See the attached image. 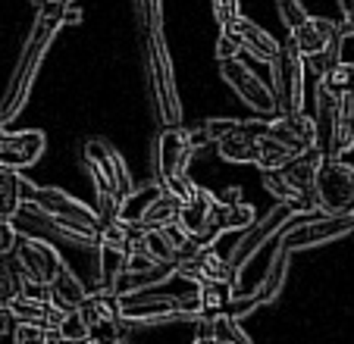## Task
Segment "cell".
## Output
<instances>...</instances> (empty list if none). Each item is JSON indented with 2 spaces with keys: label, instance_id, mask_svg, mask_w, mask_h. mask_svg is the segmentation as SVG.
<instances>
[{
  "label": "cell",
  "instance_id": "11",
  "mask_svg": "<svg viewBox=\"0 0 354 344\" xmlns=\"http://www.w3.org/2000/svg\"><path fill=\"white\" fill-rule=\"evenodd\" d=\"M292 213H301V210H295V207H288V204H276V210H270L257 225H248V232L241 235L239 241H235L232 254H229V269L239 276L241 266H245V260L254 257V254L263 247V241L273 238V235L279 232V225L286 222Z\"/></svg>",
  "mask_w": 354,
  "mask_h": 344
},
{
  "label": "cell",
  "instance_id": "36",
  "mask_svg": "<svg viewBox=\"0 0 354 344\" xmlns=\"http://www.w3.org/2000/svg\"><path fill=\"white\" fill-rule=\"evenodd\" d=\"M210 10H214V19L220 26H229L241 16V0H210Z\"/></svg>",
  "mask_w": 354,
  "mask_h": 344
},
{
  "label": "cell",
  "instance_id": "41",
  "mask_svg": "<svg viewBox=\"0 0 354 344\" xmlns=\"http://www.w3.org/2000/svg\"><path fill=\"white\" fill-rule=\"evenodd\" d=\"M82 19V10L75 3H63V26H75Z\"/></svg>",
  "mask_w": 354,
  "mask_h": 344
},
{
  "label": "cell",
  "instance_id": "12",
  "mask_svg": "<svg viewBox=\"0 0 354 344\" xmlns=\"http://www.w3.org/2000/svg\"><path fill=\"white\" fill-rule=\"evenodd\" d=\"M44 132L38 128H26V132H7L0 126V169H28L41 160L44 153Z\"/></svg>",
  "mask_w": 354,
  "mask_h": 344
},
{
  "label": "cell",
  "instance_id": "10",
  "mask_svg": "<svg viewBox=\"0 0 354 344\" xmlns=\"http://www.w3.org/2000/svg\"><path fill=\"white\" fill-rule=\"evenodd\" d=\"M220 75L229 82V88H232L248 106H254L257 116L267 120V116L276 113L273 91H270V88L254 75V69H248L239 57H232V60H220Z\"/></svg>",
  "mask_w": 354,
  "mask_h": 344
},
{
  "label": "cell",
  "instance_id": "33",
  "mask_svg": "<svg viewBox=\"0 0 354 344\" xmlns=\"http://www.w3.org/2000/svg\"><path fill=\"white\" fill-rule=\"evenodd\" d=\"M135 3V19H138L141 35L160 32L163 26V0H132Z\"/></svg>",
  "mask_w": 354,
  "mask_h": 344
},
{
  "label": "cell",
  "instance_id": "46",
  "mask_svg": "<svg viewBox=\"0 0 354 344\" xmlns=\"http://www.w3.org/2000/svg\"><path fill=\"white\" fill-rule=\"evenodd\" d=\"M351 235H354V229H351Z\"/></svg>",
  "mask_w": 354,
  "mask_h": 344
},
{
  "label": "cell",
  "instance_id": "30",
  "mask_svg": "<svg viewBox=\"0 0 354 344\" xmlns=\"http://www.w3.org/2000/svg\"><path fill=\"white\" fill-rule=\"evenodd\" d=\"M317 85H323L329 94H335V97H342L345 91H354V63H335L333 69H326V73L320 75V82Z\"/></svg>",
  "mask_w": 354,
  "mask_h": 344
},
{
  "label": "cell",
  "instance_id": "18",
  "mask_svg": "<svg viewBox=\"0 0 354 344\" xmlns=\"http://www.w3.org/2000/svg\"><path fill=\"white\" fill-rule=\"evenodd\" d=\"M176 272H182V276H192L194 282H201V285H207V282L235 285V278H239L232 269H229V260L216 257L214 251H198L194 257L176 263Z\"/></svg>",
  "mask_w": 354,
  "mask_h": 344
},
{
  "label": "cell",
  "instance_id": "21",
  "mask_svg": "<svg viewBox=\"0 0 354 344\" xmlns=\"http://www.w3.org/2000/svg\"><path fill=\"white\" fill-rule=\"evenodd\" d=\"M214 225L220 232H241L248 225H254V207L245 204L239 191L223 194L214 207Z\"/></svg>",
  "mask_w": 354,
  "mask_h": 344
},
{
  "label": "cell",
  "instance_id": "9",
  "mask_svg": "<svg viewBox=\"0 0 354 344\" xmlns=\"http://www.w3.org/2000/svg\"><path fill=\"white\" fill-rule=\"evenodd\" d=\"M16 263H19V272L26 282L35 285H50L57 278V272L63 269L60 254L54 251V245H47L41 238H32V235H19L13 251Z\"/></svg>",
  "mask_w": 354,
  "mask_h": 344
},
{
  "label": "cell",
  "instance_id": "4",
  "mask_svg": "<svg viewBox=\"0 0 354 344\" xmlns=\"http://www.w3.org/2000/svg\"><path fill=\"white\" fill-rule=\"evenodd\" d=\"M310 200L323 216H339L354 210V166L342 163L339 157H323L317 166Z\"/></svg>",
  "mask_w": 354,
  "mask_h": 344
},
{
  "label": "cell",
  "instance_id": "13",
  "mask_svg": "<svg viewBox=\"0 0 354 344\" xmlns=\"http://www.w3.org/2000/svg\"><path fill=\"white\" fill-rule=\"evenodd\" d=\"M292 35V44L295 50L301 53V60H308V57H317V53L329 50V47H342V32L335 22L329 19H314V16H308V19L301 22Z\"/></svg>",
  "mask_w": 354,
  "mask_h": 344
},
{
  "label": "cell",
  "instance_id": "37",
  "mask_svg": "<svg viewBox=\"0 0 354 344\" xmlns=\"http://www.w3.org/2000/svg\"><path fill=\"white\" fill-rule=\"evenodd\" d=\"M214 53H216V60H232V57H239V53H241L239 38H235L229 28H220V38H216Z\"/></svg>",
  "mask_w": 354,
  "mask_h": 344
},
{
  "label": "cell",
  "instance_id": "2",
  "mask_svg": "<svg viewBox=\"0 0 354 344\" xmlns=\"http://www.w3.org/2000/svg\"><path fill=\"white\" fill-rule=\"evenodd\" d=\"M120 300V319L129 325H157V323H173V319H198L201 316V294L192 298H173V294H160L154 288L135 294H122Z\"/></svg>",
  "mask_w": 354,
  "mask_h": 344
},
{
  "label": "cell",
  "instance_id": "27",
  "mask_svg": "<svg viewBox=\"0 0 354 344\" xmlns=\"http://www.w3.org/2000/svg\"><path fill=\"white\" fill-rule=\"evenodd\" d=\"M22 292V272L13 254H0V304H10Z\"/></svg>",
  "mask_w": 354,
  "mask_h": 344
},
{
  "label": "cell",
  "instance_id": "38",
  "mask_svg": "<svg viewBox=\"0 0 354 344\" xmlns=\"http://www.w3.org/2000/svg\"><path fill=\"white\" fill-rule=\"evenodd\" d=\"M239 126V120H207V122H201V128L207 132L210 144H216V141L223 138V135H229L232 128Z\"/></svg>",
  "mask_w": 354,
  "mask_h": 344
},
{
  "label": "cell",
  "instance_id": "25",
  "mask_svg": "<svg viewBox=\"0 0 354 344\" xmlns=\"http://www.w3.org/2000/svg\"><path fill=\"white\" fill-rule=\"evenodd\" d=\"M79 313L88 325H94V323H100V319L120 316V300L110 292H88V298L79 304Z\"/></svg>",
  "mask_w": 354,
  "mask_h": 344
},
{
  "label": "cell",
  "instance_id": "32",
  "mask_svg": "<svg viewBox=\"0 0 354 344\" xmlns=\"http://www.w3.org/2000/svg\"><path fill=\"white\" fill-rule=\"evenodd\" d=\"M126 329H132V325L122 323L120 316L100 319V323L88 325V341H91V344H120L122 335H126Z\"/></svg>",
  "mask_w": 354,
  "mask_h": 344
},
{
  "label": "cell",
  "instance_id": "26",
  "mask_svg": "<svg viewBox=\"0 0 354 344\" xmlns=\"http://www.w3.org/2000/svg\"><path fill=\"white\" fill-rule=\"evenodd\" d=\"M295 157V151L292 147H286L282 141H276L273 135H267L263 132L261 138H257V160H254V166L257 169H279L282 163H288V160Z\"/></svg>",
  "mask_w": 354,
  "mask_h": 344
},
{
  "label": "cell",
  "instance_id": "28",
  "mask_svg": "<svg viewBox=\"0 0 354 344\" xmlns=\"http://www.w3.org/2000/svg\"><path fill=\"white\" fill-rule=\"evenodd\" d=\"M19 179L22 175L16 169H0V219H10L22 204Z\"/></svg>",
  "mask_w": 354,
  "mask_h": 344
},
{
  "label": "cell",
  "instance_id": "34",
  "mask_svg": "<svg viewBox=\"0 0 354 344\" xmlns=\"http://www.w3.org/2000/svg\"><path fill=\"white\" fill-rule=\"evenodd\" d=\"M214 341L216 344H251L245 332L239 329V319L229 316L226 310L214 313Z\"/></svg>",
  "mask_w": 354,
  "mask_h": 344
},
{
  "label": "cell",
  "instance_id": "29",
  "mask_svg": "<svg viewBox=\"0 0 354 344\" xmlns=\"http://www.w3.org/2000/svg\"><path fill=\"white\" fill-rule=\"evenodd\" d=\"M201 313H220L229 307V300L235 298V285L226 282H207L201 285Z\"/></svg>",
  "mask_w": 354,
  "mask_h": 344
},
{
  "label": "cell",
  "instance_id": "43",
  "mask_svg": "<svg viewBox=\"0 0 354 344\" xmlns=\"http://www.w3.org/2000/svg\"><path fill=\"white\" fill-rule=\"evenodd\" d=\"M194 344H216V341H214V338H207V341H194Z\"/></svg>",
  "mask_w": 354,
  "mask_h": 344
},
{
  "label": "cell",
  "instance_id": "6",
  "mask_svg": "<svg viewBox=\"0 0 354 344\" xmlns=\"http://www.w3.org/2000/svg\"><path fill=\"white\" fill-rule=\"evenodd\" d=\"M82 160H85V169L91 172L97 194H113L122 204V198L132 191V179H129V166L120 157V151L110 147L107 141H88Z\"/></svg>",
  "mask_w": 354,
  "mask_h": 344
},
{
  "label": "cell",
  "instance_id": "31",
  "mask_svg": "<svg viewBox=\"0 0 354 344\" xmlns=\"http://www.w3.org/2000/svg\"><path fill=\"white\" fill-rule=\"evenodd\" d=\"M60 344H85L88 341V323L82 319L79 310H66L60 316V323L54 325Z\"/></svg>",
  "mask_w": 354,
  "mask_h": 344
},
{
  "label": "cell",
  "instance_id": "42",
  "mask_svg": "<svg viewBox=\"0 0 354 344\" xmlns=\"http://www.w3.org/2000/svg\"><path fill=\"white\" fill-rule=\"evenodd\" d=\"M339 7L345 16H354V0H339Z\"/></svg>",
  "mask_w": 354,
  "mask_h": 344
},
{
  "label": "cell",
  "instance_id": "1",
  "mask_svg": "<svg viewBox=\"0 0 354 344\" xmlns=\"http://www.w3.org/2000/svg\"><path fill=\"white\" fill-rule=\"evenodd\" d=\"M63 28V3L60 0H47L38 7V16H35V28L28 35L26 47H22V57L16 63V73L10 79L7 91H3V104H0V126H7L10 120H16V113L26 106L28 91H32V82L41 69V60H44L47 47L54 41V35Z\"/></svg>",
  "mask_w": 354,
  "mask_h": 344
},
{
  "label": "cell",
  "instance_id": "40",
  "mask_svg": "<svg viewBox=\"0 0 354 344\" xmlns=\"http://www.w3.org/2000/svg\"><path fill=\"white\" fill-rule=\"evenodd\" d=\"M16 325H19V319L13 316V310H10L7 304H0V341H13ZM13 344H16V341H13Z\"/></svg>",
  "mask_w": 354,
  "mask_h": 344
},
{
  "label": "cell",
  "instance_id": "17",
  "mask_svg": "<svg viewBox=\"0 0 354 344\" xmlns=\"http://www.w3.org/2000/svg\"><path fill=\"white\" fill-rule=\"evenodd\" d=\"M220 28H229V32L239 38L241 50L251 53L257 63H273L276 60V53H279V41L273 38L270 32H263L261 26H254V22H248L245 16H239V19H232L229 26H220Z\"/></svg>",
  "mask_w": 354,
  "mask_h": 344
},
{
  "label": "cell",
  "instance_id": "35",
  "mask_svg": "<svg viewBox=\"0 0 354 344\" xmlns=\"http://www.w3.org/2000/svg\"><path fill=\"white\" fill-rule=\"evenodd\" d=\"M276 10H279V19L288 32H295L301 22L308 19V10H304L301 0H276Z\"/></svg>",
  "mask_w": 354,
  "mask_h": 344
},
{
  "label": "cell",
  "instance_id": "16",
  "mask_svg": "<svg viewBox=\"0 0 354 344\" xmlns=\"http://www.w3.org/2000/svg\"><path fill=\"white\" fill-rule=\"evenodd\" d=\"M176 272L173 263H147V266H122L120 272L113 276L107 292L122 298V294H135V292H145V288H154L157 282L169 278Z\"/></svg>",
  "mask_w": 354,
  "mask_h": 344
},
{
  "label": "cell",
  "instance_id": "5",
  "mask_svg": "<svg viewBox=\"0 0 354 344\" xmlns=\"http://www.w3.org/2000/svg\"><path fill=\"white\" fill-rule=\"evenodd\" d=\"M145 57H147V79H151V88H154V100L160 116L176 126L179 122V91H176V79H173V63H169L167 44H163L160 32L145 35Z\"/></svg>",
  "mask_w": 354,
  "mask_h": 344
},
{
  "label": "cell",
  "instance_id": "3",
  "mask_svg": "<svg viewBox=\"0 0 354 344\" xmlns=\"http://www.w3.org/2000/svg\"><path fill=\"white\" fill-rule=\"evenodd\" d=\"M192 138L185 126H167L157 138V172H160V185L179 200H185L194 191V182L188 179V163H192Z\"/></svg>",
  "mask_w": 354,
  "mask_h": 344
},
{
  "label": "cell",
  "instance_id": "45",
  "mask_svg": "<svg viewBox=\"0 0 354 344\" xmlns=\"http://www.w3.org/2000/svg\"><path fill=\"white\" fill-rule=\"evenodd\" d=\"M60 3H73V0H60Z\"/></svg>",
  "mask_w": 354,
  "mask_h": 344
},
{
  "label": "cell",
  "instance_id": "8",
  "mask_svg": "<svg viewBox=\"0 0 354 344\" xmlns=\"http://www.w3.org/2000/svg\"><path fill=\"white\" fill-rule=\"evenodd\" d=\"M214 207H216V194L194 185V191L182 200L179 216H176V225H179L188 238L198 241L201 251L207 245H214V238L220 235V229L214 225Z\"/></svg>",
  "mask_w": 354,
  "mask_h": 344
},
{
  "label": "cell",
  "instance_id": "7",
  "mask_svg": "<svg viewBox=\"0 0 354 344\" xmlns=\"http://www.w3.org/2000/svg\"><path fill=\"white\" fill-rule=\"evenodd\" d=\"M273 66V100L276 113H301L304 110V60L295 44H279Z\"/></svg>",
  "mask_w": 354,
  "mask_h": 344
},
{
  "label": "cell",
  "instance_id": "22",
  "mask_svg": "<svg viewBox=\"0 0 354 344\" xmlns=\"http://www.w3.org/2000/svg\"><path fill=\"white\" fill-rule=\"evenodd\" d=\"M179 207H182V200L176 198V194H169L167 188H160L154 198L141 207V213L135 216L132 225H141V229H163V225L176 222V216H179Z\"/></svg>",
  "mask_w": 354,
  "mask_h": 344
},
{
  "label": "cell",
  "instance_id": "15",
  "mask_svg": "<svg viewBox=\"0 0 354 344\" xmlns=\"http://www.w3.org/2000/svg\"><path fill=\"white\" fill-rule=\"evenodd\" d=\"M267 135H273L276 141H282L286 147H292L295 153L317 147V128H314V116L301 113H279V120L267 122Z\"/></svg>",
  "mask_w": 354,
  "mask_h": 344
},
{
  "label": "cell",
  "instance_id": "39",
  "mask_svg": "<svg viewBox=\"0 0 354 344\" xmlns=\"http://www.w3.org/2000/svg\"><path fill=\"white\" fill-rule=\"evenodd\" d=\"M16 241H19V232L10 219H0V254H13Z\"/></svg>",
  "mask_w": 354,
  "mask_h": 344
},
{
  "label": "cell",
  "instance_id": "14",
  "mask_svg": "<svg viewBox=\"0 0 354 344\" xmlns=\"http://www.w3.org/2000/svg\"><path fill=\"white\" fill-rule=\"evenodd\" d=\"M267 132V122H239L229 135H223L216 141L220 147V157L226 163H235V166H251L257 160V138Z\"/></svg>",
  "mask_w": 354,
  "mask_h": 344
},
{
  "label": "cell",
  "instance_id": "19",
  "mask_svg": "<svg viewBox=\"0 0 354 344\" xmlns=\"http://www.w3.org/2000/svg\"><path fill=\"white\" fill-rule=\"evenodd\" d=\"M320 160H323V153L317 151V147H308V151L295 153L288 163H282L276 172H279L282 179H286V185L295 188L301 198H310V185H314V175H317ZM310 204H314V200H310Z\"/></svg>",
  "mask_w": 354,
  "mask_h": 344
},
{
  "label": "cell",
  "instance_id": "44",
  "mask_svg": "<svg viewBox=\"0 0 354 344\" xmlns=\"http://www.w3.org/2000/svg\"><path fill=\"white\" fill-rule=\"evenodd\" d=\"M32 3H38V7H41V3H47V0H32Z\"/></svg>",
  "mask_w": 354,
  "mask_h": 344
},
{
  "label": "cell",
  "instance_id": "20",
  "mask_svg": "<svg viewBox=\"0 0 354 344\" xmlns=\"http://www.w3.org/2000/svg\"><path fill=\"white\" fill-rule=\"evenodd\" d=\"M317 113H314V128H317V151L323 157H333V138H335V113H339V97L329 94L323 85L314 91Z\"/></svg>",
  "mask_w": 354,
  "mask_h": 344
},
{
  "label": "cell",
  "instance_id": "24",
  "mask_svg": "<svg viewBox=\"0 0 354 344\" xmlns=\"http://www.w3.org/2000/svg\"><path fill=\"white\" fill-rule=\"evenodd\" d=\"M351 147H354V91H345L339 97V113H335L333 157H342Z\"/></svg>",
  "mask_w": 354,
  "mask_h": 344
},
{
  "label": "cell",
  "instance_id": "23",
  "mask_svg": "<svg viewBox=\"0 0 354 344\" xmlns=\"http://www.w3.org/2000/svg\"><path fill=\"white\" fill-rule=\"evenodd\" d=\"M85 298H88V288L79 282V276H75L73 269L63 266V269L57 272V278L50 282V300H54L60 310H79V304Z\"/></svg>",
  "mask_w": 354,
  "mask_h": 344
}]
</instances>
